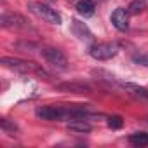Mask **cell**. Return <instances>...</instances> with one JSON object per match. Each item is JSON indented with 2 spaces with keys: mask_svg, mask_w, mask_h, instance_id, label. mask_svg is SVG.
<instances>
[{
  "mask_svg": "<svg viewBox=\"0 0 148 148\" xmlns=\"http://www.w3.org/2000/svg\"><path fill=\"white\" fill-rule=\"evenodd\" d=\"M28 9L33 14H37L40 19H44V21H47L51 25H61V14L56 9H52L51 5H45L42 2H30Z\"/></svg>",
  "mask_w": 148,
  "mask_h": 148,
  "instance_id": "1",
  "label": "cell"
},
{
  "mask_svg": "<svg viewBox=\"0 0 148 148\" xmlns=\"http://www.w3.org/2000/svg\"><path fill=\"white\" fill-rule=\"evenodd\" d=\"M119 44L115 42H103V44H94L91 49H89V54L98 59V61H106V59H112L119 54Z\"/></svg>",
  "mask_w": 148,
  "mask_h": 148,
  "instance_id": "2",
  "label": "cell"
},
{
  "mask_svg": "<svg viewBox=\"0 0 148 148\" xmlns=\"http://www.w3.org/2000/svg\"><path fill=\"white\" fill-rule=\"evenodd\" d=\"M42 58L47 61V64H51L56 70H66L68 68V59L64 56L63 51L56 49V47H44L42 51Z\"/></svg>",
  "mask_w": 148,
  "mask_h": 148,
  "instance_id": "3",
  "label": "cell"
},
{
  "mask_svg": "<svg viewBox=\"0 0 148 148\" xmlns=\"http://www.w3.org/2000/svg\"><path fill=\"white\" fill-rule=\"evenodd\" d=\"M2 63L4 66L11 68V70H16L19 73H32V71H37L40 75H44V71L32 61H25V59H19V58H2Z\"/></svg>",
  "mask_w": 148,
  "mask_h": 148,
  "instance_id": "4",
  "label": "cell"
},
{
  "mask_svg": "<svg viewBox=\"0 0 148 148\" xmlns=\"http://www.w3.org/2000/svg\"><path fill=\"white\" fill-rule=\"evenodd\" d=\"M0 23H2L4 28H9V30H28V21L18 14V12H4L2 18H0Z\"/></svg>",
  "mask_w": 148,
  "mask_h": 148,
  "instance_id": "5",
  "label": "cell"
},
{
  "mask_svg": "<svg viewBox=\"0 0 148 148\" xmlns=\"http://www.w3.org/2000/svg\"><path fill=\"white\" fill-rule=\"evenodd\" d=\"M71 32H73V35H75L79 40H82V42H92L94 40L92 32L87 28L86 23H82L79 19H73L71 21Z\"/></svg>",
  "mask_w": 148,
  "mask_h": 148,
  "instance_id": "6",
  "label": "cell"
},
{
  "mask_svg": "<svg viewBox=\"0 0 148 148\" xmlns=\"http://www.w3.org/2000/svg\"><path fill=\"white\" fill-rule=\"evenodd\" d=\"M112 25L119 30V32H125L129 28V11L119 7L112 12Z\"/></svg>",
  "mask_w": 148,
  "mask_h": 148,
  "instance_id": "7",
  "label": "cell"
},
{
  "mask_svg": "<svg viewBox=\"0 0 148 148\" xmlns=\"http://www.w3.org/2000/svg\"><path fill=\"white\" fill-rule=\"evenodd\" d=\"M66 129L70 132H77V134H87L92 131V125L87 124L84 119H77V120H71L66 124Z\"/></svg>",
  "mask_w": 148,
  "mask_h": 148,
  "instance_id": "8",
  "label": "cell"
},
{
  "mask_svg": "<svg viewBox=\"0 0 148 148\" xmlns=\"http://www.w3.org/2000/svg\"><path fill=\"white\" fill-rule=\"evenodd\" d=\"M122 87L132 96V98H136V99H139V101H148V89H145V87H141V86H136V84H122Z\"/></svg>",
  "mask_w": 148,
  "mask_h": 148,
  "instance_id": "9",
  "label": "cell"
},
{
  "mask_svg": "<svg viewBox=\"0 0 148 148\" xmlns=\"http://www.w3.org/2000/svg\"><path fill=\"white\" fill-rule=\"evenodd\" d=\"M56 87L59 91L75 92V94H87V92H91V87L89 86H86V84H75V82H71V84H59Z\"/></svg>",
  "mask_w": 148,
  "mask_h": 148,
  "instance_id": "10",
  "label": "cell"
},
{
  "mask_svg": "<svg viewBox=\"0 0 148 148\" xmlns=\"http://www.w3.org/2000/svg\"><path fill=\"white\" fill-rule=\"evenodd\" d=\"M77 11L84 18H91L94 14V11H96V5H94L92 0H79L77 2Z\"/></svg>",
  "mask_w": 148,
  "mask_h": 148,
  "instance_id": "11",
  "label": "cell"
},
{
  "mask_svg": "<svg viewBox=\"0 0 148 148\" xmlns=\"http://www.w3.org/2000/svg\"><path fill=\"white\" fill-rule=\"evenodd\" d=\"M129 143L132 146H146L148 145V132H134V134H131Z\"/></svg>",
  "mask_w": 148,
  "mask_h": 148,
  "instance_id": "12",
  "label": "cell"
},
{
  "mask_svg": "<svg viewBox=\"0 0 148 148\" xmlns=\"http://www.w3.org/2000/svg\"><path fill=\"white\" fill-rule=\"evenodd\" d=\"M145 9H146V0H132L129 4V7H127L129 14H139Z\"/></svg>",
  "mask_w": 148,
  "mask_h": 148,
  "instance_id": "13",
  "label": "cell"
},
{
  "mask_svg": "<svg viewBox=\"0 0 148 148\" xmlns=\"http://www.w3.org/2000/svg\"><path fill=\"white\" fill-rule=\"evenodd\" d=\"M0 127H2L4 132H7V134H11V136L19 131V127H18L12 120H9V119H2V120H0Z\"/></svg>",
  "mask_w": 148,
  "mask_h": 148,
  "instance_id": "14",
  "label": "cell"
},
{
  "mask_svg": "<svg viewBox=\"0 0 148 148\" xmlns=\"http://www.w3.org/2000/svg\"><path fill=\"white\" fill-rule=\"evenodd\" d=\"M132 61L141 66H148V54L146 52H132Z\"/></svg>",
  "mask_w": 148,
  "mask_h": 148,
  "instance_id": "15",
  "label": "cell"
},
{
  "mask_svg": "<svg viewBox=\"0 0 148 148\" xmlns=\"http://www.w3.org/2000/svg\"><path fill=\"white\" fill-rule=\"evenodd\" d=\"M124 125V120H122V117H119V115H113V117H110L108 119V127L110 129H120Z\"/></svg>",
  "mask_w": 148,
  "mask_h": 148,
  "instance_id": "16",
  "label": "cell"
},
{
  "mask_svg": "<svg viewBox=\"0 0 148 148\" xmlns=\"http://www.w3.org/2000/svg\"><path fill=\"white\" fill-rule=\"evenodd\" d=\"M146 120H148V117H146Z\"/></svg>",
  "mask_w": 148,
  "mask_h": 148,
  "instance_id": "17",
  "label": "cell"
}]
</instances>
